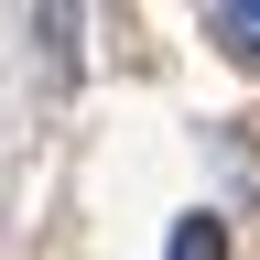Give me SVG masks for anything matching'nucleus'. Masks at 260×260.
Returning a JSON list of instances; mask_svg holds the SVG:
<instances>
[{
  "mask_svg": "<svg viewBox=\"0 0 260 260\" xmlns=\"http://www.w3.org/2000/svg\"><path fill=\"white\" fill-rule=\"evenodd\" d=\"M206 32H217L239 65H260V0H217V11H206Z\"/></svg>",
  "mask_w": 260,
  "mask_h": 260,
  "instance_id": "obj_1",
  "label": "nucleus"
},
{
  "mask_svg": "<svg viewBox=\"0 0 260 260\" xmlns=\"http://www.w3.org/2000/svg\"><path fill=\"white\" fill-rule=\"evenodd\" d=\"M162 260H228V228H217V217H174Z\"/></svg>",
  "mask_w": 260,
  "mask_h": 260,
  "instance_id": "obj_2",
  "label": "nucleus"
}]
</instances>
